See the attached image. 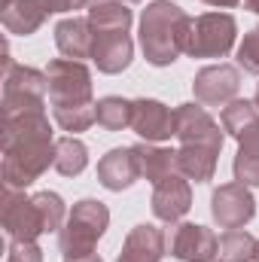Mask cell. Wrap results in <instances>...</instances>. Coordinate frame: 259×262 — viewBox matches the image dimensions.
Wrapping results in <instances>:
<instances>
[{"label": "cell", "instance_id": "cell-12", "mask_svg": "<svg viewBox=\"0 0 259 262\" xmlns=\"http://www.w3.org/2000/svg\"><path fill=\"white\" fill-rule=\"evenodd\" d=\"M192 207V189L183 174H171L153 189V213L162 223H177L189 213Z\"/></svg>", "mask_w": 259, "mask_h": 262}, {"label": "cell", "instance_id": "cell-29", "mask_svg": "<svg viewBox=\"0 0 259 262\" xmlns=\"http://www.w3.org/2000/svg\"><path fill=\"white\" fill-rule=\"evenodd\" d=\"M238 64L247 73H259V28L244 34V40L238 46Z\"/></svg>", "mask_w": 259, "mask_h": 262}, {"label": "cell", "instance_id": "cell-9", "mask_svg": "<svg viewBox=\"0 0 259 262\" xmlns=\"http://www.w3.org/2000/svg\"><path fill=\"white\" fill-rule=\"evenodd\" d=\"M210 213L220 229H241L253 220L256 201L250 195V186L244 183H226L210 195Z\"/></svg>", "mask_w": 259, "mask_h": 262}, {"label": "cell", "instance_id": "cell-18", "mask_svg": "<svg viewBox=\"0 0 259 262\" xmlns=\"http://www.w3.org/2000/svg\"><path fill=\"white\" fill-rule=\"evenodd\" d=\"M92 43H95V34H92L89 18H64L55 28V46L70 61L92 58Z\"/></svg>", "mask_w": 259, "mask_h": 262}, {"label": "cell", "instance_id": "cell-6", "mask_svg": "<svg viewBox=\"0 0 259 262\" xmlns=\"http://www.w3.org/2000/svg\"><path fill=\"white\" fill-rule=\"evenodd\" d=\"M46 79H49V104H52V110L95 104L92 101V73L82 61L55 58L46 67Z\"/></svg>", "mask_w": 259, "mask_h": 262}, {"label": "cell", "instance_id": "cell-34", "mask_svg": "<svg viewBox=\"0 0 259 262\" xmlns=\"http://www.w3.org/2000/svg\"><path fill=\"white\" fill-rule=\"evenodd\" d=\"M70 262H101L98 253H92V256H82V259H70Z\"/></svg>", "mask_w": 259, "mask_h": 262}, {"label": "cell", "instance_id": "cell-14", "mask_svg": "<svg viewBox=\"0 0 259 262\" xmlns=\"http://www.w3.org/2000/svg\"><path fill=\"white\" fill-rule=\"evenodd\" d=\"M217 235L207 226L183 223L177 226V235L171 241V253L180 262H210L217 259Z\"/></svg>", "mask_w": 259, "mask_h": 262}, {"label": "cell", "instance_id": "cell-17", "mask_svg": "<svg viewBox=\"0 0 259 262\" xmlns=\"http://www.w3.org/2000/svg\"><path fill=\"white\" fill-rule=\"evenodd\" d=\"M0 9H3L0 12L3 28L9 34H15V37L34 34L46 21V15H49V9L43 6V0H0Z\"/></svg>", "mask_w": 259, "mask_h": 262}, {"label": "cell", "instance_id": "cell-20", "mask_svg": "<svg viewBox=\"0 0 259 262\" xmlns=\"http://www.w3.org/2000/svg\"><path fill=\"white\" fill-rule=\"evenodd\" d=\"M217 156L220 149L213 146H195V143H186L177 149V168L183 177H189L195 183H207L213 180V171H217Z\"/></svg>", "mask_w": 259, "mask_h": 262}, {"label": "cell", "instance_id": "cell-28", "mask_svg": "<svg viewBox=\"0 0 259 262\" xmlns=\"http://www.w3.org/2000/svg\"><path fill=\"white\" fill-rule=\"evenodd\" d=\"M34 204H37V210H40V220H43V229L46 232H58V229H64V201L58 192H37L34 195Z\"/></svg>", "mask_w": 259, "mask_h": 262}, {"label": "cell", "instance_id": "cell-33", "mask_svg": "<svg viewBox=\"0 0 259 262\" xmlns=\"http://www.w3.org/2000/svg\"><path fill=\"white\" fill-rule=\"evenodd\" d=\"M244 6H247L250 12H259V0H244Z\"/></svg>", "mask_w": 259, "mask_h": 262}, {"label": "cell", "instance_id": "cell-4", "mask_svg": "<svg viewBox=\"0 0 259 262\" xmlns=\"http://www.w3.org/2000/svg\"><path fill=\"white\" fill-rule=\"evenodd\" d=\"M46 95H49V79L46 73L34 67H21L3 55V116L6 113H21V110H46Z\"/></svg>", "mask_w": 259, "mask_h": 262}, {"label": "cell", "instance_id": "cell-5", "mask_svg": "<svg viewBox=\"0 0 259 262\" xmlns=\"http://www.w3.org/2000/svg\"><path fill=\"white\" fill-rule=\"evenodd\" d=\"M238 37V25L229 12H204L192 18L186 37V55L192 58H223L232 52Z\"/></svg>", "mask_w": 259, "mask_h": 262}, {"label": "cell", "instance_id": "cell-16", "mask_svg": "<svg viewBox=\"0 0 259 262\" xmlns=\"http://www.w3.org/2000/svg\"><path fill=\"white\" fill-rule=\"evenodd\" d=\"M162 256H165V232L153 223H140L128 232L116 262H162Z\"/></svg>", "mask_w": 259, "mask_h": 262}, {"label": "cell", "instance_id": "cell-37", "mask_svg": "<svg viewBox=\"0 0 259 262\" xmlns=\"http://www.w3.org/2000/svg\"><path fill=\"white\" fill-rule=\"evenodd\" d=\"M256 262H259V253H256Z\"/></svg>", "mask_w": 259, "mask_h": 262}, {"label": "cell", "instance_id": "cell-30", "mask_svg": "<svg viewBox=\"0 0 259 262\" xmlns=\"http://www.w3.org/2000/svg\"><path fill=\"white\" fill-rule=\"evenodd\" d=\"M6 262H43V250L37 241H9Z\"/></svg>", "mask_w": 259, "mask_h": 262}, {"label": "cell", "instance_id": "cell-2", "mask_svg": "<svg viewBox=\"0 0 259 262\" xmlns=\"http://www.w3.org/2000/svg\"><path fill=\"white\" fill-rule=\"evenodd\" d=\"M192 18L171 0H153L140 15V49L156 67L174 64L186 52Z\"/></svg>", "mask_w": 259, "mask_h": 262}, {"label": "cell", "instance_id": "cell-8", "mask_svg": "<svg viewBox=\"0 0 259 262\" xmlns=\"http://www.w3.org/2000/svg\"><path fill=\"white\" fill-rule=\"evenodd\" d=\"M238 89H241V73H238V67H232V64L201 67L192 79L195 98L204 107H226V104H232Z\"/></svg>", "mask_w": 259, "mask_h": 262}, {"label": "cell", "instance_id": "cell-22", "mask_svg": "<svg viewBox=\"0 0 259 262\" xmlns=\"http://www.w3.org/2000/svg\"><path fill=\"white\" fill-rule=\"evenodd\" d=\"M235 180L244 186H259V125L238 140Z\"/></svg>", "mask_w": 259, "mask_h": 262}, {"label": "cell", "instance_id": "cell-27", "mask_svg": "<svg viewBox=\"0 0 259 262\" xmlns=\"http://www.w3.org/2000/svg\"><path fill=\"white\" fill-rule=\"evenodd\" d=\"M95 107H98V104H85V107H58V110H52V116H55V122H58L61 131L79 134V131L92 128V125L98 122Z\"/></svg>", "mask_w": 259, "mask_h": 262}, {"label": "cell", "instance_id": "cell-15", "mask_svg": "<svg viewBox=\"0 0 259 262\" xmlns=\"http://www.w3.org/2000/svg\"><path fill=\"white\" fill-rule=\"evenodd\" d=\"M134 58V43L128 31L119 34H95L92 43V61L101 73H122Z\"/></svg>", "mask_w": 259, "mask_h": 262}, {"label": "cell", "instance_id": "cell-35", "mask_svg": "<svg viewBox=\"0 0 259 262\" xmlns=\"http://www.w3.org/2000/svg\"><path fill=\"white\" fill-rule=\"evenodd\" d=\"M92 3H104V0H92ZM113 3H140V0H113Z\"/></svg>", "mask_w": 259, "mask_h": 262}, {"label": "cell", "instance_id": "cell-26", "mask_svg": "<svg viewBox=\"0 0 259 262\" xmlns=\"http://www.w3.org/2000/svg\"><path fill=\"white\" fill-rule=\"evenodd\" d=\"M95 113H98V125H101V128L122 131V128H128V125H131L134 104H131V101H125V98L110 95V98H101V101H98Z\"/></svg>", "mask_w": 259, "mask_h": 262}, {"label": "cell", "instance_id": "cell-36", "mask_svg": "<svg viewBox=\"0 0 259 262\" xmlns=\"http://www.w3.org/2000/svg\"><path fill=\"white\" fill-rule=\"evenodd\" d=\"M253 104H256V107H259V85H256V98H253Z\"/></svg>", "mask_w": 259, "mask_h": 262}, {"label": "cell", "instance_id": "cell-24", "mask_svg": "<svg viewBox=\"0 0 259 262\" xmlns=\"http://www.w3.org/2000/svg\"><path fill=\"white\" fill-rule=\"evenodd\" d=\"M259 125V107L253 101H232V104H226L223 107V131L229 134V137H235V140H241L244 134H250V131Z\"/></svg>", "mask_w": 259, "mask_h": 262}, {"label": "cell", "instance_id": "cell-1", "mask_svg": "<svg viewBox=\"0 0 259 262\" xmlns=\"http://www.w3.org/2000/svg\"><path fill=\"white\" fill-rule=\"evenodd\" d=\"M55 165V140L46 110L3 116V186L25 189Z\"/></svg>", "mask_w": 259, "mask_h": 262}, {"label": "cell", "instance_id": "cell-25", "mask_svg": "<svg viewBox=\"0 0 259 262\" xmlns=\"http://www.w3.org/2000/svg\"><path fill=\"white\" fill-rule=\"evenodd\" d=\"M85 165H89V149H85L82 140H76L73 134L55 140V171L58 174L76 177V174L85 171Z\"/></svg>", "mask_w": 259, "mask_h": 262}, {"label": "cell", "instance_id": "cell-19", "mask_svg": "<svg viewBox=\"0 0 259 262\" xmlns=\"http://www.w3.org/2000/svg\"><path fill=\"white\" fill-rule=\"evenodd\" d=\"M137 162H140V177H146L153 186L162 183L165 177L171 174H180L177 168V149H162V146H153V143H137Z\"/></svg>", "mask_w": 259, "mask_h": 262}, {"label": "cell", "instance_id": "cell-32", "mask_svg": "<svg viewBox=\"0 0 259 262\" xmlns=\"http://www.w3.org/2000/svg\"><path fill=\"white\" fill-rule=\"evenodd\" d=\"M207 6H223V9H229V6H238L241 0H204Z\"/></svg>", "mask_w": 259, "mask_h": 262}, {"label": "cell", "instance_id": "cell-7", "mask_svg": "<svg viewBox=\"0 0 259 262\" xmlns=\"http://www.w3.org/2000/svg\"><path fill=\"white\" fill-rule=\"evenodd\" d=\"M0 223H3V229L9 235V241H37V235L46 232L34 198H25L18 189H12V186H3Z\"/></svg>", "mask_w": 259, "mask_h": 262}, {"label": "cell", "instance_id": "cell-31", "mask_svg": "<svg viewBox=\"0 0 259 262\" xmlns=\"http://www.w3.org/2000/svg\"><path fill=\"white\" fill-rule=\"evenodd\" d=\"M89 0H43V6L49 12H73V9H82Z\"/></svg>", "mask_w": 259, "mask_h": 262}, {"label": "cell", "instance_id": "cell-10", "mask_svg": "<svg viewBox=\"0 0 259 262\" xmlns=\"http://www.w3.org/2000/svg\"><path fill=\"white\" fill-rule=\"evenodd\" d=\"M174 137L180 140V146L195 143V146L223 149V131L210 119V113L198 104H180L174 110Z\"/></svg>", "mask_w": 259, "mask_h": 262}, {"label": "cell", "instance_id": "cell-23", "mask_svg": "<svg viewBox=\"0 0 259 262\" xmlns=\"http://www.w3.org/2000/svg\"><path fill=\"white\" fill-rule=\"evenodd\" d=\"M256 253L259 241L250 232H241V229H229L217 244V259L220 262H253Z\"/></svg>", "mask_w": 259, "mask_h": 262}, {"label": "cell", "instance_id": "cell-11", "mask_svg": "<svg viewBox=\"0 0 259 262\" xmlns=\"http://www.w3.org/2000/svg\"><path fill=\"white\" fill-rule=\"evenodd\" d=\"M131 104H134L131 128L137 131L146 143H159V140H168L174 134V113H171V107H165L162 101H153V98H137Z\"/></svg>", "mask_w": 259, "mask_h": 262}, {"label": "cell", "instance_id": "cell-3", "mask_svg": "<svg viewBox=\"0 0 259 262\" xmlns=\"http://www.w3.org/2000/svg\"><path fill=\"white\" fill-rule=\"evenodd\" d=\"M107 226H110V210L104 201H95V198L76 201L73 210L67 213L61 235H58V247L64 253V262L92 256L101 235L107 232Z\"/></svg>", "mask_w": 259, "mask_h": 262}, {"label": "cell", "instance_id": "cell-21", "mask_svg": "<svg viewBox=\"0 0 259 262\" xmlns=\"http://www.w3.org/2000/svg\"><path fill=\"white\" fill-rule=\"evenodd\" d=\"M89 25H92V34H119V31H128L131 28V9L125 3H113V0L92 3Z\"/></svg>", "mask_w": 259, "mask_h": 262}, {"label": "cell", "instance_id": "cell-13", "mask_svg": "<svg viewBox=\"0 0 259 262\" xmlns=\"http://www.w3.org/2000/svg\"><path fill=\"white\" fill-rule=\"evenodd\" d=\"M140 177V162L134 146H116L98 162V180L110 192H122Z\"/></svg>", "mask_w": 259, "mask_h": 262}]
</instances>
